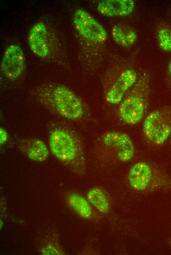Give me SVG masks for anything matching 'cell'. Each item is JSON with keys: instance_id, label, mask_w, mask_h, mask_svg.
Segmentation results:
<instances>
[{"instance_id": "cell-13", "label": "cell", "mask_w": 171, "mask_h": 255, "mask_svg": "<svg viewBox=\"0 0 171 255\" xmlns=\"http://www.w3.org/2000/svg\"><path fill=\"white\" fill-rule=\"evenodd\" d=\"M113 39L116 43L123 47H129L136 41L137 34L130 26L123 23L114 25L112 30Z\"/></svg>"}, {"instance_id": "cell-3", "label": "cell", "mask_w": 171, "mask_h": 255, "mask_svg": "<svg viewBox=\"0 0 171 255\" xmlns=\"http://www.w3.org/2000/svg\"><path fill=\"white\" fill-rule=\"evenodd\" d=\"M150 76L145 71L138 75L137 80L119 103L118 115L124 123L133 126L141 122L148 108Z\"/></svg>"}, {"instance_id": "cell-8", "label": "cell", "mask_w": 171, "mask_h": 255, "mask_svg": "<svg viewBox=\"0 0 171 255\" xmlns=\"http://www.w3.org/2000/svg\"><path fill=\"white\" fill-rule=\"evenodd\" d=\"M137 77L138 74L134 69L122 71L108 85L105 93L106 101L112 104L120 103L136 82Z\"/></svg>"}, {"instance_id": "cell-19", "label": "cell", "mask_w": 171, "mask_h": 255, "mask_svg": "<svg viewBox=\"0 0 171 255\" xmlns=\"http://www.w3.org/2000/svg\"><path fill=\"white\" fill-rule=\"evenodd\" d=\"M168 71H169V74H170V75L171 77V60H170V61L169 62V65H168Z\"/></svg>"}, {"instance_id": "cell-12", "label": "cell", "mask_w": 171, "mask_h": 255, "mask_svg": "<svg viewBox=\"0 0 171 255\" xmlns=\"http://www.w3.org/2000/svg\"><path fill=\"white\" fill-rule=\"evenodd\" d=\"M135 8L132 0H105L100 1L97 6L98 12L109 17H123L130 14Z\"/></svg>"}, {"instance_id": "cell-15", "label": "cell", "mask_w": 171, "mask_h": 255, "mask_svg": "<svg viewBox=\"0 0 171 255\" xmlns=\"http://www.w3.org/2000/svg\"><path fill=\"white\" fill-rule=\"evenodd\" d=\"M70 205L81 217L88 219L92 214V210L87 201L77 194H70L68 197Z\"/></svg>"}, {"instance_id": "cell-18", "label": "cell", "mask_w": 171, "mask_h": 255, "mask_svg": "<svg viewBox=\"0 0 171 255\" xmlns=\"http://www.w3.org/2000/svg\"><path fill=\"white\" fill-rule=\"evenodd\" d=\"M0 144H3L7 141L8 138L7 133L3 128H0Z\"/></svg>"}, {"instance_id": "cell-10", "label": "cell", "mask_w": 171, "mask_h": 255, "mask_svg": "<svg viewBox=\"0 0 171 255\" xmlns=\"http://www.w3.org/2000/svg\"><path fill=\"white\" fill-rule=\"evenodd\" d=\"M16 144L22 153L32 160L43 162L49 156L47 147L39 138L28 137L18 139Z\"/></svg>"}, {"instance_id": "cell-1", "label": "cell", "mask_w": 171, "mask_h": 255, "mask_svg": "<svg viewBox=\"0 0 171 255\" xmlns=\"http://www.w3.org/2000/svg\"><path fill=\"white\" fill-rule=\"evenodd\" d=\"M48 135L50 148L55 156L74 173L84 175L86 160L78 134L62 123L54 122L49 124Z\"/></svg>"}, {"instance_id": "cell-21", "label": "cell", "mask_w": 171, "mask_h": 255, "mask_svg": "<svg viewBox=\"0 0 171 255\" xmlns=\"http://www.w3.org/2000/svg\"><path fill=\"white\" fill-rule=\"evenodd\" d=\"M170 147H171V136L170 137Z\"/></svg>"}, {"instance_id": "cell-5", "label": "cell", "mask_w": 171, "mask_h": 255, "mask_svg": "<svg viewBox=\"0 0 171 255\" xmlns=\"http://www.w3.org/2000/svg\"><path fill=\"white\" fill-rule=\"evenodd\" d=\"M143 135L152 146H162L171 136V106L158 108L145 118Z\"/></svg>"}, {"instance_id": "cell-7", "label": "cell", "mask_w": 171, "mask_h": 255, "mask_svg": "<svg viewBox=\"0 0 171 255\" xmlns=\"http://www.w3.org/2000/svg\"><path fill=\"white\" fill-rule=\"evenodd\" d=\"M73 21L78 32L86 40L101 44L107 40V33L104 27L86 11L76 10Z\"/></svg>"}, {"instance_id": "cell-2", "label": "cell", "mask_w": 171, "mask_h": 255, "mask_svg": "<svg viewBox=\"0 0 171 255\" xmlns=\"http://www.w3.org/2000/svg\"><path fill=\"white\" fill-rule=\"evenodd\" d=\"M35 94L41 104L62 118L78 121L84 116L85 109L82 101L64 85H43L36 89Z\"/></svg>"}, {"instance_id": "cell-20", "label": "cell", "mask_w": 171, "mask_h": 255, "mask_svg": "<svg viewBox=\"0 0 171 255\" xmlns=\"http://www.w3.org/2000/svg\"><path fill=\"white\" fill-rule=\"evenodd\" d=\"M168 242L170 246H171V236H170L168 239Z\"/></svg>"}, {"instance_id": "cell-14", "label": "cell", "mask_w": 171, "mask_h": 255, "mask_svg": "<svg viewBox=\"0 0 171 255\" xmlns=\"http://www.w3.org/2000/svg\"><path fill=\"white\" fill-rule=\"evenodd\" d=\"M87 198L90 203L99 211L108 213L111 207V203L108 194L101 188L94 187L88 192Z\"/></svg>"}, {"instance_id": "cell-11", "label": "cell", "mask_w": 171, "mask_h": 255, "mask_svg": "<svg viewBox=\"0 0 171 255\" xmlns=\"http://www.w3.org/2000/svg\"><path fill=\"white\" fill-rule=\"evenodd\" d=\"M28 43L31 51L40 57L45 58L50 53L48 32L46 26L41 22L35 24L31 28Z\"/></svg>"}, {"instance_id": "cell-16", "label": "cell", "mask_w": 171, "mask_h": 255, "mask_svg": "<svg viewBox=\"0 0 171 255\" xmlns=\"http://www.w3.org/2000/svg\"><path fill=\"white\" fill-rule=\"evenodd\" d=\"M39 250L42 255H65V252L55 235H50L46 237L41 242Z\"/></svg>"}, {"instance_id": "cell-17", "label": "cell", "mask_w": 171, "mask_h": 255, "mask_svg": "<svg viewBox=\"0 0 171 255\" xmlns=\"http://www.w3.org/2000/svg\"><path fill=\"white\" fill-rule=\"evenodd\" d=\"M156 35L160 47L165 51L171 52V27L165 24L158 26Z\"/></svg>"}, {"instance_id": "cell-9", "label": "cell", "mask_w": 171, "mask_h": 255, "mask_svg": "<svg viewBox=\"0 0 171 255\" xmlns=\"http://www.w3.org/2000/svg\"><path fill=\"white\" fill-rule=\"evenodd\" d=\"M25 67V56L21 48L17 45H11L4 52L1 69L8 79L15 80L22 76Z\"/></svg>"}, {"instance_id": "cell-6", "label": "cell", "mask_w": 171, "mask_h": 255, "mask_svg": "<svg viewBox=\"0 0 171 255\" xmlns=\"http://www.w3.org/2000/svg\"><path fill=\"white\" fill-rule=\"evenodd\" d=\"M99 143L110 160L113 162H127L135 155V149L132 139L123 132L107 131L101 135Z\"/></svg>"}, {"instance_id": "cell-4", "label": "cell", "mask_w": 171, "mask_h": 255, "mask_svg": "<svg viewBox=\"0 0 171 255\" xmlns=\"http://www.w3.org/2000/svg\"><path fill=\"white\" fill-rule=\"evenodd\" d=\"M128 178L135 190L149 192L171 188V178L157 165L144 161L134 164L130 168Z\"/></svg>"}]
</instances>
